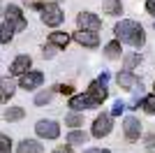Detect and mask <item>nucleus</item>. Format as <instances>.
<instances>
[{"mask_svg":"<svg viewBox=\"0 0 155 153\" xmlns=\"http://www.w3.org/2000/svg\"><path fill=\"white\" fill-rule=\"evenodd\" d=\"M114 35L120 44H130L132 49H141L146 44V32L137 21L132 19H120L116 25H114Z\"/></svg>","mask_w":155,"mask_h":153,"instance_id":"nucleus-1","label":"nucleus"},{"mask_svg":"<svg viewBox=\"0 0 155 153\" xmlns=\"http://www.w3.org/2000/svg\"><path fill=\"white\" fill-rule=\"evenodd\" d=\"M111 130H114V116H111V111H102V114H97L95 121H93L91 137L102 139V137H109Z\"/></svg>","mask_w":155,"mask_h":153,"instance_id":"nucleus-2","label":"nucleus"},{"mask_svg":"<svg viewBox=\"0 0 155 153\" xmlns=\"http://www.w3.org/2000/svg\"><path fill=\"white\" fill-rule=\"evenodd\" d=\"M35 134L39 139H58L60 137V123L58 121H51V118H42V121L35 123Z\"/></svg>","mask_w":155,"mask_h":153,"instance_id":"nucleus-3","label":"nucleus"},{"mask_svg":"<svg viewBox=\"0 0 155 153\" xmlns=\"http://www.w3.org/2000/svg\"><path fill=\"white\" fill-rule=\"evenodd\" d=\"M63 21H65V14L58 2H44V7H42V23L51 25V28H58Z\"/></svg>","mask_w":155,"mask_h":153,"instance_id":"nucleus-4","label":"nucleus"},{"mask_svg":"<svg viewBox=\"0 0 155 153\" xmlns=\"http://www.w3.org/2000/svg\"><path fill=\"white\" fill-rule=\"evenodd\" d=\"M97 107L100 104L93 100V95L88 90L77 93V95H70V100H67V109H72V111H88V109H97Z\"/></svg>","mask_w":155,"mask_h":153,"instance_id":"nucleus-5","label":"nucleus"},{"mask_svg":"<svg viewBox=\"0 0 155 153\" xmlns=\"http://www.w3.org/2000/svg\"><path fill=\"white\" fill-rule=\"evenodd\" d=\"M141 121L137 118V116H125V121H123V134H125V139L130 141V144H134V141L141 139Z\"/></svg>","mask_w":155,"mask_h":153,"instance_id":"nucleus-6","label":"nucleus"},{"mask_svg":"<svg viewBox=\"0 0 155 153\" xmlns=\"http://www.w3.org/2000/svg\"><path fill=\"white\" fill-rule=\"evenodd\" d=\"M42 83H44V72L42 70H30L19 76V86L23 90H37Z\"/></svg>","mask_w":155,"mask_h":153,"instance_id":"nucleus-7","label":"nucleus"},{"mask_svg":"<svg viewBox=\"0 0 155 153\" xmlns=\"http://www.w3.org/2000/svg\"><path fill=\"white\" fill-rule=\"evenodd\" d=\"M77 25H79V30H93V32H100V28H102V19H100L97 14H93V12H79Z\"/></svg>","mask_w":155,"mask_h":153,"instance_id":"nucleus-8","label":"nucleus"},{"mask_svg":"<svg viewBox=\"0 0 155 153\" xmlns=\"http://www.w3.org/2000/svg\"><path fill=\"white\" fill-rule=\"evenodd\" d=\"M72 39L79 42L81 46H86V49H95V46H100V35L93 32V30H77V32H72Z\"/></svg>","mask_w":155,"mask_h":153,"instance_id":"nucleus-9","label":"nucleus"},{"mask_svg":"<svg viewBox=\"0 0 155 153\" xmlns=\"http://www.w3.org/2000/svg\"><path fill=\"white\" fill-rule=\"evenodd\" d=\"M5 21H9V23L14 25V30H23L28 25L26 19H23V14H21V7H16V5L5 7Z\"/></svg>","mask_w":155,"mask_h":153,"instance_id":"nucleus-10","label":"nucleus"},{"mask_svg":"<svg viewBox=\"0 0 155 153\" xmlns=\"http://www.w3.org/2000/svg\"><path fill=\"white\" fill-rule=\"evenodd\" d=\"M32 67V58L26 56V53H21V56H16L12 60V65H9V74L12 76H21V74H26V72H30Z\"/></svg>","mask_w":155,"mask_h":153,"instance_id":"nucleus-11","label":"nucleus"},{"mask_svg":"<svg viewBox=\"0 0 155 153\" xmlns=\"http://www.w3.org/2000/svg\"><path fill=\"white\" fill-rule=\"evenodd\" d=\"M88 93L93 95V100L102 107V102L109 97V90H107V83L100 81V79H95V81H91V86H88Z\"/></svg>","mask_w":155,"mask_h":153,"instance_id":"nucleus-12","label":"nucleus"},{"mask_svg":"<svg viewBox=\"0 0 155 153\" xmlns=\"http://www.w3.org/2000/svg\"><path fill=\"white\" fill-rule=\"evenodd\" d=\"M116 83L123 90H130V88H134V86H139L141 81L134 76V72H132V70H123V72H118V74H116Z\"/></svg>","mask_w":155,"mask_h":153,"instance_id":"nucleus-13","label":"nucleus"},{"mask_svg":"<svg viewBox=\"0 0 155 153\" xmlns=\"http://www.w3.org/2000/svg\"><path fill=\"white\" fill-rule=\"evenodd\" d=\"M14 93H16V83H14L9 76H2V79H0V104L9 102Z\"/></svg>","mask_w":155,"mask_h":153,"instance_id":"nucleus-14","label":"nucleus"},{"mask_svg":"<svg viewBox=\"0 0 155 153\" xmlns=\"http://www.w3.org/2000/svg\"><path fill=\"white\" fill-rule=\"evenodd\" d=\"M14 151H16V153H42L44 146H42V141H39V139H21Z\"/></svg>","mask_w":155,"mask_h":153,"instance_id":"nucleus-15","label":"nucleus"},{"mask_svg":"<svg viewBox=\"0 0 155 153\" xmlns=\"http://www.w3.org/2000/svg\"><path fill=\"white\" fill-rule=\"evenodd\" d=\"M88 139H91V134L86 132L84 127H77V130H70V132H67V144H70V146H84Z\"/></svg>","mask_w":155,"mask_h":153,"instance_id":"nucleus-16","label":"nucleus"},{"mask_svg":"<svg viewBox=\"0 0 155 153\" xmlns=\"http://www.w3.org/2000/svg\"><path fill=\"white\" fill-rule=\"evenodd\" d=\"M102 12L107 14V16H120V14H123V2H120V0H104Z\"/></svg>","mask_w":155,"mask_h":153,"instance_id":"nucleus-17","label":"nucleus"},{"mask_svg":"<svg viewBox=\"0 0 155 153\" xmlns=\"http://www.w3.org/2000/svg\"><path fill=\"white\" fill-rule=\"evenodd\" d=\"M70 39H72V35H67V32H63V30H56V32L49 35V44L58 46V49H65V46L70 44Z\"/></svg>","mask_w":155,"mask_h":153,"instance_id":"nucleus-18","label":"nucleus"},{"mask_svg":"<svg viewBox=\"0 0 155 153\" xmlns=\"http://www.w3.org/2000/svg\"><path fill=\"white\" fill-rule=\"evenodd\" d=\"M23 118H26V109L19 107V104H16V107H9L5 111V121L7 123H16V121H23Z\"/></svg>","mask_w":155,"mask_h":153,"instance_id":"nucleus-19","label":"nucleus"},{"mask_svg":"<svg viewBox=\"0 0 155 153\" xmlns=\"http://www.w3.org/2000/svg\"><path fill=\"white\" fill-rule=\"evenodd\" d=\"M65 125L77 130V127H84V111H70L65 116Z\"/></svg>","mask_w":155,"mask_h":153,"instance_id":"nucleus-20","label":"nucleus"},{"mask_svg":"<svg viewBox=\"0 0 155 153\" xmlns=\"http://www.w3.org/2000/svg\"><path fill=\"white\" fill-rule=\"evenodd\" d=\"M104 56H107V58H111V60H116V58H120V56H123V49H120V42H118V39H111L109 44L104 46Z\"/></svg>","mask_w":155,"mask_h":153,"instance_id":"nucleus-21","label":"nucleus"},{"mask_svg":"<svg viewBox=\"0 0 155 153\" xmlns=\"http://www.w3.org/2000/svg\"><path fill=\"white\" fill-rule=\"evenodd\" d=\"M139 109H143L146 114L155 116V93H150V95H143L141 100H139Z\"/></svg>","mask_w":155,"mask_h":153,"instance_id":"nucleus-22","label":"nucleus"},{"mask_svg":"<svg viewBox=\"0 0 155 153\" xmlns=\"http://www.w3.org/2000/svg\"><path fill=\"white\" fill-rule=\"evenodd\" d=\"M14 25L9 23V21H5V23L0 25V42H2V44H9V42H12V37H14Z\"/></svg>","mask_w":155,"mask_h":153,"instance_id":"nucleus-23","label":"nucleus"},{"mask_svg":"<svg viewBox=\"0 0 155 153\" xmlns=\"http://www.w3.org/2000/svg\"><path fill=\"white\" fill-rule=\"evenodd\" d=\"M51 100H53V90H39L37 95H35V104H37V107H44V104H49Z\"/></svg>","mask_w":155,"mask_h":153,"instance_id":"nucleus-24","label":"nucleus"},{"mask_svg":"<svg viewBox=\"0 0 155 153\" xmlns=\"http://www.w3.org/2000/svg\"><path fill=\"white\" fill-rule=\"evenodd\" d=\"M12 137L9 134H5V132H0V153H9L12 151Z\"/></svg>","mask_w":155,"mask_h":153,"instance_id":"nucleus-25","label":"nucleus"},{"mask_svg":"<svg viewBox=\"0 0 155 153\" xmlns=\"http://www.w3.org/2000/svg\"><path fill=\"white\" fill-rule=\"evenodd\" d=\"M139 60H141V56H139V53H127V56L123 58V63H125V70H132L134 65H139Z\"/></svg>","mask_w":155,"mask_h":153,"instance_id":"nucleus-26","label":"nucleus"},{"mask_svg":"<svg viewBox=\"0 0 155 153\" xmlns=\"http://www.w3.org/2000/svg\"><path fill=\"white\" fill-rule=\"evenodd\" d=\"M125 109H127V104H125L123 100H116V102H114V107H111V116H120Z\"/></svg>","mask_w":155,"mask_h":153,"instance_id":"nucleus-27","label":"nucleus"},{"mask_svg":"<svg viewBox=\"0 0 155 153\" xmlns=\"http://www.w3.org/2000/svg\"><path fill=\"white\" fill-rule=\"evenodd\" d=\"M56 90L63 93V95H74V86L72 83H60V86H56Z\"/></svg>","mask_w":155,"mask_h":153,"instance_id":"nucleus-28","label":"nucleus"},{"mask_svg":"<svg viewBox=\"0 0 155 153\" xmlns=\"http://www.w3.org/2000/svg\"><path fill=\"white\" fill-rule=\"evenodd\" d=\"M56 51H58V46L46 44V46H44V53H42V56H44V58H53V56H56Z\"/></svg>","mask_w":155,"mask_h":153,"instance_id":"nucleus-29","label":"nucleus"},{"mask_svg":"<svg viewBox=\"0 0 155 153\" xmlns=\"http://www.w3.org/2000/svg\"><path fill=\"white\" fill-rule=\"evenodd\" d=\"M51 153H74V148H72L70 144H67V146H65V144H63V146H56V148H53Z\"/></svg>","mask_w":155,"mask_h":153,"instance_id":"nucleus-30","label":"nucleus"},{"mask_svg":"<svg viewBox=\"0 0 155 153\" xmlns=\"http://www.w3.org/2000/svg\"><path fill=\"white\" fill-rule=\"evenodd\" d=\"M146 12L155 16V0H146Z\"/></svg>","mask_w":155,"mask_h":153,"instance_id":"nucleus-31","label":"nucleus"},{"mask_svg":"<svg viewBox=\"0 0 155 153\" xmlns=\"http://www.w3.org/2000/svg\"><path fill=\"white\" fill-rule=\"evenodd\" d=\"M84 153H111L109 148H86Z\"/></svg>","mask_w":155,"mask_h":153,"instance_id":"nucleus-32","label":"nucleus"},{"mask_svg":"<svg viewBox=\"0 0 155 153\" xmlns=\"http://www.w3.org/2000/svg\"><path fill=\"white\" fill-rule=\"evenodd\" d=\"M146 146H148V148H153V146H155V134H150L148 139H146Z\"/></svg>","mask_w":155,"mask_h":153,"instance_id":"nucleus-33","label":"nucleus"},{"mask_svg":"<svg viewBox=\"0 0 155 153\" xmlns=\"http://www.w3.org/2000/svg\"><path fill=\"white\" fill-rule=\"evenodd\" d=\"M97 79H100V81H104V83H107V81H109V74H107V72H102V74L97 76Z\"/></svg>","mask_w":155,"mask_h":153,"instance_id":"nucleus-34","label":"nucleus"},{"mask_svg":"<svg viewBox=\"0 0 155 153\" xmlns=\"http://www.w3.org/2000/svg\"><path fill=\"white\" fill-rule=\"evenodd\" d=\"M44 2H60V0H44Z\"/></svg>","mask_w":155,"mask_h":153,"instance_id":"nucleus-35","label":"nucleus"},{"mask_svg":"<svg viewBox=\"0 0 155 153\" xmlns=\"http://www.w3.org/2000/svg\"><path fill=\"white\" fill-rule=\"evenodd\" d=\"M153 93H155V81H153Z\"/></svg>","mask_w":155,"mask_h":153,"instance_id":"nucleus-36","label":"nucleus"},{"mask_svg":"<svg viewBox=\"0 0 155 153\" xmlns=\"http://www.w3.org/2000/svg\"><path fill=\"white\" fill-rule=\"evenodd\" d=\"M148 153H155V151H148Z\"/></svg>","mask_w":155,"mask_h":153,"instance_id":"nucleus-37","label":"nucleus"}]
</instances>
